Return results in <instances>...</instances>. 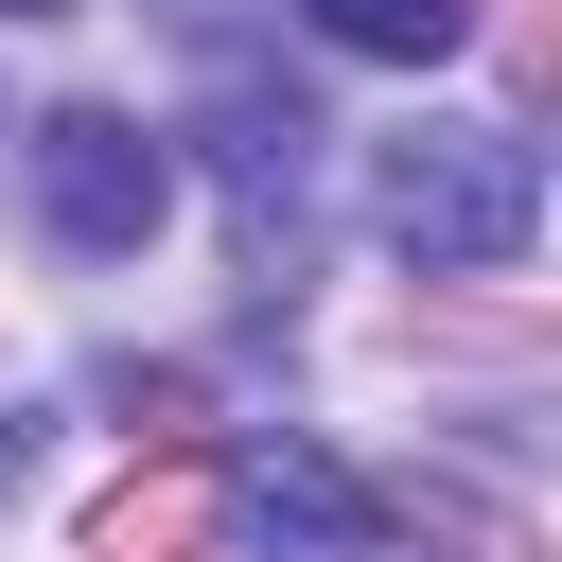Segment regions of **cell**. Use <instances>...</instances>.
Masks as SVG:
<instances>
[{"label":"cell","mask_w":562,"mask_h":562,"mask_svg":"<svg viewBox=\"0 0 562 562\" xmlns=\"http://www.w3.org/2000/svg\"><path fill=\"white\" fill-rule=\"evenodd\" d=\"M369 228H386L422 281H492V263H527V228H544V158H527V123H404V140L369 158Z\"/></svg>","instance_id":"1"},{"label":"cell","mask_w":562,"mask_h":562,"mask_svg":"<svg viewBox=\"0 0 562 562\" xmlns=\"http://www.w3.org/2000/svg\"><path fill=\"white\" fill-rule=\"evenodd\" d=\"M316 35L334 53H386V70H439L474 35V0H316Z\"/></svg>","instance_id":"4"},{"label":"cell","mask_w":562,"mask_h":562,"mask_svg":"<svg viewBox=\"0 0 562 562\" xmlns=\"http://www.w3.org/2000/svg\"><path fill=\"white\" fill-rule=\"evenodd\" d=\"M0 18H70V0H0Z\"/></svg>","instance_id":"6"},{"label":"cell","mask_w":562,"mask_h":562,"mask_svg":"<svg viewBox=\"0 0 562 562\" xmlns=\"http://www.w3.org/2000/svg\"><path fill=\"white\" fill-rule=\"evenodd\" d=\"M18 457H35V439H18V404H0V474H18Z\"/></svg>","instance_id":"5"},{"label":"cell","mask_w":562,"mask_h":562,"mask_svg":"<svg viewBox=\"0 0 562 562\" xmlns=\"http://www.w3.org/2000/svg\"><path fill=\"white\" fill-rule=\"evenodd\" d=\"M18 158H35V228H53L70 263H140L158 211H176V140L123 123V105H53Z\"/></svg>","instance_id":"2"},{"label":"cell","mask_w":562,"mask_h":562,"mask_svg":"<svg viewBox=\"0 0 562 562\" xmlns=\"http://www.w3.org/2000/svg\"><path fill=\"white\" fill-rule=\"evenodd\" d=\"M211 176H228V246L281 263V246H299V193H316V105L263 88V70H228V88H211Z\"/></svg>","instance_id":"3"}]
</instances>
